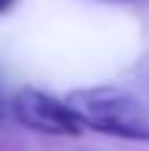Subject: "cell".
Instances as JSON below:
<instances>
[{
	"instance_id": "cell-3",
	"label": "cell",
	"mask_w": 149,
	"mask_h": 151,
	"mask_svg": "<svg viewBox=\"0 0 149 151\" xmlns=\"http://www.w3.org/2000/svg\"><path fill=\"white\" fill-rule=\"evenodd\" d=\"M14 3H17V0H0V17L9 14V11L14 9Z\"/></svg>"
},
{
	"instance_id": "cell-1",
	"label": "cell",
	"mask_w": 149,
	"mask_h": 151,
	"mask_svg": "<svg viewBox=\"0 0 149 151\" xmlns=\"http://www.w3.org/2000/svg\"><path fill=\"white\" fill-rule=\"evenodd\" d=\"M65 101L84 129L118 140L149 143V109L138 95H132L124 87H82L68 92Z\"/></svg>"
},
{
	"instance_id": "cell-2",
	"label": "cell",
	"mask_w": 149,
	"mask_h": 151,
	"mask_svg": "<svg viewBox=\"0 0 149 151\" xmlns=\"http://www.w3.org/2000/svg\"><path fill=\"white\" fill-rule=\"evenodd\" d=\"M11 112H14L17 123L25 129L39 132V134L51 137H79L84 126L68 106V101L48 95V92L37 90V87H23L11 98Z\"/></svg>"
}]
</instances>
